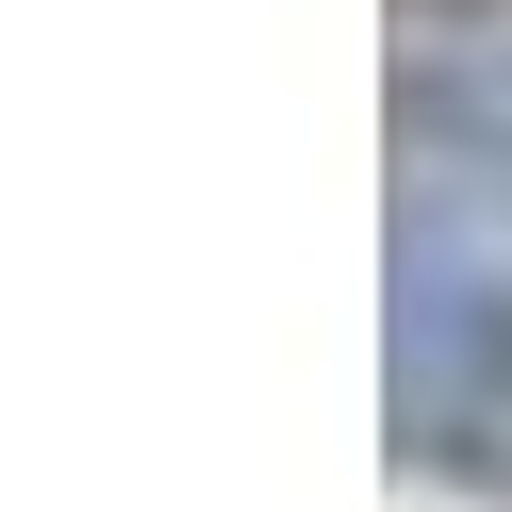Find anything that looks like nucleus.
Returning a JSON list of instances; mask_svg holds the SVG:
<instances>
[{
  "mask_svg": "<svg viewBox=\"0 0 512 512\" xmlns=\"http://www.w3.org/2000/svg\"><path fill=\"white\" fill-rule=\"evenodd\" d=\"M397 463L512 479V265L397 232Z\"/></svg>",
  "mask_w": 512,
  "mask_h": 512,
  "instance_id": "1",
  "label": "nucleus"
}]
</instances>
